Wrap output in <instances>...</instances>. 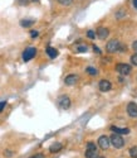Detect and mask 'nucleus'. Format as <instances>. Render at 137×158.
<instances>
[{"label": "nucleus", "instance_id": "obj_1", "mask_svg": "<svg viewBox=\"0 0 137 158\" xmlns=\"http://www.w3.org/2000/svg\"><path fill=\"white\" fill-rule=\"evenodd\" d=\"M86 158H97L98 157V149H97V146L96 143L89 140L87 143V148H86V153H84Z\"/></svg>", "mask_w": 137, "mask_h": 158}, {"label": "nucleus", "instance_id": "obj_2", "mask_svg": "<svg viewBox=\"0 0 137 158\" xmlns=\"http://www.w3.org/2000/svg\"><path fill=\"white\" fill-rule=\"evenodd\" d=\"M109 142H111V144L117 149H119L125 146V139L122 138L121 134H117V133H113L111 137H109Z\"/></svg>", "mask_w": 137, "mask_h": 158}, {"label": "nucleus", "instance_id": "obj_3", "mask_svg": "<svg viewBox=\"0 0 137 158\" xmlns=\"http://www.w3.org/2000/svg\"><path fill=\"white\" fill-rule=\"evenodd\" d=\"M119 48H121V43L118 39H111L106 46V49L108 53H116V52L119 51Z\"/></svg>", "mask_w": 137, "mask_h": 158}, {"label": "nucleus", "instance_id": "obj_4", "mask_svg": "<svg viewBox=\"0 0 137 158\" xmlns=\"http://www.w3.org/2000/svg\"><path fill=\"white\" fill-rule=\"evenodd\" d=\"M71 98L68 96V95H61L58 98V105H59V108L63 109V110H68L71 108Z\"/></svg>", "mask_w": 137, "mask_h": 158}, {"label": "nucleus", "instance_id": "obj_5", "mask_svg": "<svg viewBox=\"0 0 137 158\" xmlns=\"http://www.w3.org/2000/svg\"><path fill=\"white\" fill-rule=\"evenodd\" d=\"M35 56H37V48L35 47H28V48H25V51L23 52V61L29 62Z\"/></svg>", "mask_w": 137, "mask_h": 158}, {"label": "nucleus", "instance_id": "obj_6", "mask_svg": "<svg viewBox=\"0 0 137 158\" xmlns=\"http://www.w3.org/2000/svg\"><path fill=\"white\" fill-rule=\"evenodd\" d=\"M116 71L122 76H127L131 73L132 67L127 63H118V64H116Z\"/></svg>", "mask_w": 137, "mask_h": 158}, {"label": "nucleus", "instance_id": "obj_7", "mask_svg": "<svg viewBox=\"0 0 137 158\" xmlns=\"http://www.w3.org/2000/svg\"><path fill=\"white\" fill-rule=\"evenodd\" d=\"M97 143H98L100 148H101V149H103V151L108 149V148H109V146H111V142H109V137H108V135H101V137L98 138Z\"/></svg>", "mask_w": 137, "mask_h": 158}, {"label": "nucleus", "instance_id": "obj_8", "mask_svg": "<svg viewBox=\"0 0 137 158\" xmlns=\"http://www.w3.org/2000/svg\"><path fill=\"white\" fill-rule=\"evenodd\" d=\"M78 80H79V77H78L77 75L71 73V75L65 76V78H64V84H65L67 86H73V85H76V84L78 82Z\"/></svg>", "mask_w": 137, "mask_h": 158}, {"label": "nucleus", "instance_id": "obj_9", "mask_svg": "<svg viewBox=\"0 0 137 158\" xmlns=\"http://www.w3.org/2000/svg\"><path fill=\"white\" fill-rule=\"evenodd\" d=\"M98 89H100V91H102V93H108V91L112 89V84L108 80H101L98 84Z\"/></svg>", "mask_w": 137, "mask_h": 158}, {"label": "nucleus", "instance_id": "obj_10", "mask_svg": "<svg viewBox=\"0 0 137 158\" xmlns=\"http://www.w3.org/2000/svg\"><path fill=\"white\" fill-rule=\"evenodd\" d=\"M127 114L131 116V118H137V104L131 101L128 102L127 105Z\"/></svg>", "mask_w": 137, "mask_h": 158}, {"label": "nucleus", "instance_id": "obj_11", "mask_svg": "<svg viewBox=\"0 0 137 158\" xmlns=\"http://www.w3.org/2000/svg\"><path fill=\"white\" fill-rule=\"evenodd\" d=\"M96 35H97L100 39H106L109 35V31H108V28L100 27L97 31H96Z\"/></svg>", "mask_w": 137, "mask_h": 158}, {"label": "nucleus", "instance_id": "obj_12", "mask_svg": "<svg viewBox=\"0 0 137 158\" xmlns=\"http://www.w3.org/2000/svg\"><path fill=\"white\" fill-rule=\"evenodd\" d=\"M111 130L113 131V133H117V134H121V135H127V134H130V129L128 128H118V127H115V125H112L111 127Z\"/></svg>", "mask_w": 137, "mask_h": 158}, {"label": "nucleus", "instance_id": "obj_13", "mask_svg": "<svg viewBox=\"0 0 137 158\" xmlns=\"http://www.w3.org/2000/svg\"><path fill=\"white\" fill-rule=\"evenodd\" d=\"M62 148H63L62 143H61V142H56V143H53L52 146L49 147V152H50V153H58Z\"/></svg>", "mask_w": 137, "mask_h": 158}, {"label": "nucleus", "instance_id": "obj_14", "mask_svg": "<svg viewBox=\"0 0 137 158\" xmlns=\"http://www.w3.org/2000/svg\"><path fill=\"white\" fill-rule=\"evenodd\" d=\"M45 52H47V55L49 56V58H56V57H58V55H59V52H58L56 48H54V47H47Z\"/></svg>", "mask_w": 137, "mask_h": 158}, {"label": "nucleus", "instance_id": "obj_15", "mask_svg": "<svg viewBox=\"0 0 137 158\" xmlns=\"http://www.w3.org/2000/svg\"><path fill=\"white\" fill-rule=\"evenodd\" d=\"M33 24H35L34 19H22L20 20V25L23 28H30Z\"/></svg>", "mask_w": 137, "mask_h": 158}, {"label": "nucleus", "instance_id": "obj_16", "mask_svg": "<svg viewBox=\"0 0 137 158\" xmlns=\"http://www.w3.org/2000/svg\"><path fill=\"white\" fill-rule=\"evenodd\" d=\"M86 72H87L88 75H91V76H97V75H98V70L94 69V67H92V66H89V67L86 69Z\"/></svg>", "mask_w": 137, "mask_h": 158}, {"label": "nucleus", "instance_id": "obj_17", "mask_svg": "<svg viewBox=\"0 0 137 158\" xmlns=\"http://www.w3.org/2000/svg\"><path fill=\"white\" fill-rule=\"evenodd\" d=\"M57 3L62 6H69V5H72L73 0H57Z\"/></svg>", "mask_w": 137, "mask_h": 158}, {"label": "nucleus", "instance_id": "obj_18", "mask_svg": "<svg viewBox=\"0 0 137 158\" xmlns=\"http://www.w3.org/2000/svg\"><path fill=\"white\" fill-rule=\"evenodd\" d=\"M128 153H130V157L131 158H137V146L131 147L130 151H128Z\"/></svg>", "mask_w": 137, "mask_h": 158}, {"label": "nucleus", "instance_id": "obj_19", "mask_svg": "<svg viewBox=\"0 0 137 158\" xmlns=\"http://www.w3.org/2000/svg\"><path fill=\"white\" fill-rule=\"evenodd\" d=\"M87 49H88V47L86 44H79L77 47V52H87Z\"/></svg>", "mask_w": 137, "mask_h": 158}, {"label": "nucleus", "instance_id": "obj_20", "mask_svg": "<svg viewBox=\"0 0 137 158\" xmlns=\"http://www.w3.org/2000/svg\"><path fill=\"white\" fill-rule=\"evenodd\" d=\"M13 156H14V152H13V151H10V149H5V151H4V157L11 158Z\"/></svg>", "mask_w": 137, "mask_h": 158}, {"label": "nucleus", "instance_id": "obj_21", "mask_svg": "<svg viewBox=\"0 0 137 158\" xmlns=\"http://www.w3.org/2000/svg\"><path fill=\"white\" fill-rule=\"evenodd\" d=\"M87 37H88L89 39H94V38H96V31L89 29V31L87 32Z\"/></svg>", "mask_w": 137, "mask_h": 158}, {"label": "nucleus", "instance_id": "obj_22", "mask_svg": "<svg viewBox=\"0 0 137 158\" xmlns=\"http://www.w3.org/2000/svg\"><path fill=\"white\" fill-rule=\"evenodd\" d=\"M131 63L133 66H137V53H135V55L131 56Z\"/></svg>", "mask_w": 137, "mask_h": 158}, {"label": "nucleus", "instance_id": "obj_23", "mask_svg": "<svg viewBox=\"0 0 137 158\" xmlns=\"http://www.w3.org/2000/svg\"><path fill=\"white\" fill-rule=\"evenodd\" d=\"M29 3H30V0H18L19 5H28Z\"/></svg>", "mask_w": 137, "mask_h": 158}, {"label": "nucleus", "instance_id": "obj_24", "mask_svg": "<svg viewBox=\"0 0 137 158\" xmlns=\"http://www.w3.org/2000/svg\"><path fill=\"white\" fill-rule=\"evenodd\" d=\"M38 35H39V32H38V31H34V29L30 31V37H32V38H37Z\"/></svg>", "mask_w": 137, "mask_h": 158}, {"label": "nucleus", "instance_id": "obj_25", "mask_svg": "<svg viewBox=\"0 0 137 158\" xmlns=\"http://www.w3.org/2000/svg\"><path fill=\"white\" fill-rule=\"evenodd\" d=\"M29 158H45V157H44L43 153H37V154H33V156L29 157Z\"/></svg>", "mask_w": 137, "mask_h": 158}, {"label": "nucleus", "instance_id": "obj_26", "mask_svg": "<svg viewBox=\"0 0 137 158\" xmlns=\"http://www.w3.org/2000/svg\"><path fill=\"white\" fill-rule=\"evenodd\" d=\"M6 106V101H0V113H2Z\"/></svg>", "mask_w": 137, "mask_h": 158}, {"label": "nucleus", "instance_id": "obj_27", "mask_svg": "<svg viewBox=\"0 0 137 158\" xmlns=\"http://www.w3.org/2000/svg\"><path fill=\"white\" fill-rule=\"evenodd\" d=\"M93 51H94V52H96V53H97V55H101V53H102V51H101V49H100L97 46H96V44L93 46Z\"/></svg>", "mask_w": 137, "mask_h": 158}, {"label": "nucleus", "instance_id": "obj_28", "mask_svg": "<svg viewBox=\"0 0 137 158\" xmlns=\"http://www.w3.org/2000/svg\"><path fill=\"white\" fill-rule=\"evenodd\" d=\"M132 48H133V51H135V53H137V41H136V42H133Z\"/></svg>", "mask_w": 137, "mask_h": 158}, {"label": "nucleus", "instance_id": "obj_29", "mask_svg": "<svg viewBox=\"0 0 137 158\" xmlns=\"http://www.w3.org/2000/svg\"><path fill=\"white\" fill-rule=\"evenodd\" d=\"M133 6L137 8V0H133Z\"/></svg>", "mask_w": 137, "mask_h": 158}, {"label": "nucleus", "instance_id": "obj_30", "mask_svg": "<svg viewBox=\"0 0 137 158\" xmlns=\"http://www.w3.org/2000/svg\"><path fill=\"white\" fill-rule=\"evenodd\" d=\"M97 158H106V157H100V156H98V157H97Z\"/></svg>", "mask_w": 137, "mask_h": 158}]
</instances>
